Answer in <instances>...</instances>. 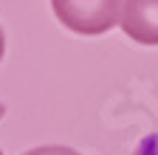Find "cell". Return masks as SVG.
Segmentation results:
<instances>
[{"label":"cell","mask_w":158,"mask_h":155,"mask_svg":"<svg viewBox=\"0 0 158 155\" xmlns=\"http://www.w3.org/2000/svg\"><path fill=\"white\" fill-rule=\"evenodd\" d=\"M122 3L124 0H51V9L68 31L82 37H99L118 23Z\"/></svg>","instance_id":"obj_1"},{"label":"cell","mask_w":158,"mask_h":155,"mask_svg":"<svg viewBox=\"0 0 158 155\" xmlns=\"http://www.w3.org/2000/svg\"><path fill=\"white\" fill-rule=\"evenodd\" d=\"M122 31L141 45H158V0H124Z\"/></svg>","instance_id":"obj_2"},{"label":"cell","mask_w":158,"mask_h":155,"mask_svg":"<svg viewBox=\"0 0 158 155\" xmlns=\"http://www.w3.org/2000/svg\"><path fill=\"white\" fill-rule=\"evenodd\" d=\"M23 155H82V152H76L73 147H59V144H48V147H34Z\"/></svg>","instance_id":"obj_3"},{"label":"cell","mask_w":158,"mask_h":155,"mask_svg":"<svg viewBox=\"0 0 158 155\" xmlns=\"http://www.w3.org/2000/svg\"><path fill=\"white\" fill-rule=\"evenodd\" d=\"M3 54H6V37H3V28H0V62H3Z\"/></svg>","instance_id":"obj_4"},{"label":"cell","mask_w":158,"mask_h":155,"mask_svg":"<svg viewBox=\"0 0 158 155\" xmlns=\"http://www.w3.org/2000/svg\"><path fill=\"white\" fill-rule=\"evenodd\" d=\"M3 113H6V107H3V102H0V119H3Z\"/></svg>","instance_id":"obj_5"},{"label":"cell","mask_w":158,"mask_h":155,"mask_svg":"<svg viewBox=\"0 0 158 155\" xmlns=\"http://www.w3.org/2000/svg\"><path fill=\"white\" fill-rule=\"evenodd\" d=\"M0 155H3V149H0Z\"/></svg>","instance_id":"obj_6"}]
</instances>
